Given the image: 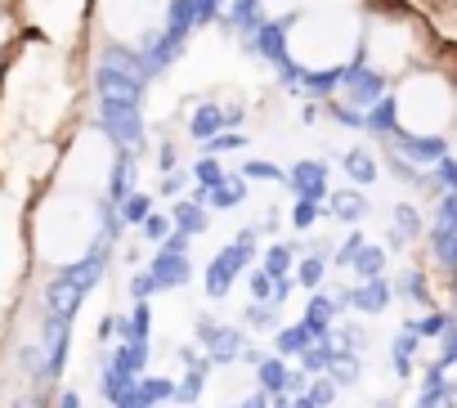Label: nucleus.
I'll return each mask as SVG.
<instances>
[{
    "instance_id": "f257e3e1",
    "label": "nucleus",
    "mask_w": 457,
    "mask_h": 408,
    "mask_svg": "<svg viewBox=\"0 0 457 408\" xmlns=\"http://www.w3.org/2000/svg\"><path fill=\"white\" fill-rule=\"evenodd\" d=\"M377 0H323L274 23L283 72L301 81H345L359 77L363 32Z\"/></svg>"
},
{
    "instance_id": "f03ea898",
    "label": "nucleus",
    "mask_w": 457,
    "mask_h": 408,
    "mask_svg": "<svg viewBox=\"0 0 457 408\" xmlns=\"http://www.w3.org/2000/svg\"><path fill=\"white\" fill-rule=\"evenodd\" d=\"M381 126L417 162H439L457 130V54L444 50L381 90Z\"/></svg>"
},
{
    "instance_id": "7ed1b4c3",
    "label": "nucleus",
    "mask_w": 457,
    "mask_h": 408,
    "mask_svg": "<svg viewBox=\"0 0 457 408\" xmlns=\"http://www.w3.org/2000/svg\"><path fill=\"white\" fill-rule=\"evenodd\" d=\"M323 274H328V261H323V256H305V261H301V270H296L301 287H319V283H323Z\"/></svg>"
},
{
    "instance_id": "20e7f679",
    "label": "nucleus",
    "mask_w": 457,
    "mask_h": 408,
    "mask_svg": "<svg viewBox=\"0 0 457 408\" xmlns=\"http://www.w3.org/2000/svg\"><path fill=\"white\" fill-rule=\"evenodd\" d=\"M238 408H270V390H256V395H247Z\"/></svg>"
},
{
    "instance_id": "39448f33",
    "label": "nucleus",
    "mask_w": 457,
    "mask_h": 408,
    "mask_svg": "<svg viewBox=\"0 0 457 408\" xmlns=\"http://www.w3.org/2000/svg\"><path fill=\"white\" fill-rule=\"evenodd\" d=\"M444 162L457 171V130H453V135H448V144H444Z\"/></svg>"
},
{
    "instance_id": "423d86ee",
    "label": "nucleus",
    "mask_w": 457,
    "mask_h": 408,
    "mask_svg": "<svg viewBox=\"0 0 457 408\" xmlns=\"http://www.w3.org/2000/svg\"><path fill=\"white\" fill-rule=\"evenodd\" d=\"M278 408H319L310 395H301V399H278Z\"/></svg>"
},
{
    "instance_id": "0eeeda50",
    "label": "nucleus",
    "mask_w": 457,
    "mask_h": 408,
    "mask_svg": "<svg viewBox=\"0 0 457 408\" xmlns=\"http://www.w3.org/2000/svg\"><path fill=\"white\" fill-rule=\"evenodd\" d=\"M5 68H10V46L0 41V81H5Z\"/></svg>"
},
{
    "instance_id": "6e6552de",
    "label": "nucleus",
    "mask_w": 457,
    "mask_h": 408,
    "mask_svg": "<svg viewBox=\"0 0 457 408\" xmlns=\"http://www.w3.org/2000/svg\"><path fill=\"white\" fill-rule=\"evenodd\" d=\"M59 408H81V395H72V390H68V395L59 399Z\"/></svg>"
},
{
    "instance_id": "1a4fd4ad",
    "label": "nucleus",
    "mask_w": 457,
    "mask_h": 408,
    "mask_svg": "<svg viewBox=\"0 0 457 408\" xmlns=\"http://www.w3.org/2000/svg\"><path fill=\"white\" fill-rule=\"evenodd\" d=\"M430 5H439V10H448V14H457V0H430Z\"/></svg>"
},
{
    "instance_id": "9d476101",
    "label": "nucleus",
    "mask_w": 457,
    "mask_h": 408,
    "mask_svg": "<svg viewBox=\"0 0 457 408\" xmlns=\"http://www.w3.org/2000/svg\"><path fill=\"white\" fill-rule=\"evenodd\" d=\"M19 408H32V404H19Z\"/></svg>"
}]
</instances>
